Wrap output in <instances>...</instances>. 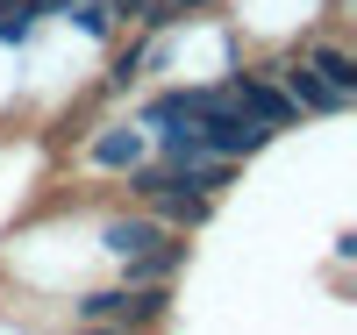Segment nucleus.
<instances>
[{
  "label": "nucleus",
  "mask_w": 357,
  "mask_h": 335,
  "mask_svg": "<svg viewBox=\"0 0 357 335\" xmlns=\"http://www.w3.org/2000/svg\"><path fill=\"white\" fill-rule=\"evenodd\" d=\"M65 15H72V29H79L86 43H114V36H122V29H114V15L100 8V0H72Z\"/></svg>",
  "instance_id": "nucleus-7"
},
{
  "label": "nucleus",
  "mask_w": 357,
  "mask_h": 335,
  "mask_svg": "<svg viewBox=\"0 0 357 335\" xmlns=\"http://www.w3.org/2000/svg\"><path fill=\"white\" fill-rule=\"evenodd\" d=\"M264 72H272V79L286 86V93H293V107H301L307 121H336V114H350V107H357L350 93H336V86L321 79V72L307 65V57H293V50H279V57H264Z\"/></svg>",
  "instance_id": "nucleus-2"
},
{
  "label": "nucleus",
  "mask_w": 357,
  "mask_h": 335,
  "mask_svg": "<svg viewBox=\"0 0 357 335\" xmlns=\"http://www.w3.org/2000/svg\"><path fill=\"white\" fill-rule=\"evenodd\" d=\"M215 207H222V193H200V186H172V193H158V200H151V215H158L165 228H178V235H200L207 221H215Z\"/></svg>",
  "instance_id": "nucleus-6"
},
{
  "label": "nucleus",
  "mask_w": 357,
  "mask_h": 335,
  "mask_svg": "<svg viewBox=\"0 0 357 335\" xmlns=\"http://www.w3.org/2000/svg\"><path fill=\"white\" fill-rule=\"evenodd\" d=\"M172 235H178V228H165L151 207H129V200H122V215L100 221V257H107L114 271H129V264H143V257H158Z\"/></svg>",
  "instance_id": "nucleus-1"
},
{
  "label": "nucleus",
  "mask_w": 357,
  "mask_h": 335,
  "mask_svg": "<svg viewBox=\"0 0 357 335\" xmlns=\"http://www.w3.org/2000/svg\"><path fill=\"white\" fill-rule=\"evenodd\" d=\"M36 29H43V22L29 15L22 0H0V43H29V36H36Z\"/></svg>",
  "instance_id": "nucleus-8"
},
{
  "label": "nucleus",
  "mask_w": 357,
  "mask_h": 335,
  "mask_svg": "<svg viewBox=\"0 0 357 335\" xmlns=\"http://www.w3.org/2000/svg\"><path fill=\"white\" fill-rule=\"evenodd\" d=\"M100 8L114 15V29H136V15H143V0H100Z\"/></svg>",
  "instance_id": "nucleus-9"
},
{
  "label": "nucleus",
  "mask_w": 357,
  "mask_h": 335,
  "mask_svg": "<svg viewBox=\"0 0 357 335\" xmlns=\"http://www.w3.org/2000/svg\"><path fill=\"white\" fill-rule=\"evenodd\" d=\"M293 57H307V65L329 79L336 93H350V100H357V50H350L343 36H329V29H307V36L293 43Z\"/></svg>",
  "instance_id": "nucleus-5"
},
{
  "label": "nucleus",
  "mask_w": 357,
  "mask_h": 335,
  "mask_svg": "<svg viewBox=\"0 0 357 335\" xmlns=\"http://www.w3.org/2000/svg\"><path fill=\"white\" fill-rule=\"evenodd\" d=\"M79 143H86V150H79V157H86V171H100V178H122L136 157H151V129H143L136 114L100 121V129H86Z\"/></svg>",
  "instance_id": "nucleus-3"
},
{
  "label": "nucleus",
  "mask_w": 357,
  "mask_h": 335,
  "mask_svg": "<svg viewBox=\"0 0 357 335\" xmlns=\"http://www.w3.org/2000/svg\"><path fill=\"white\" fill-rule=\"evenodd\" d=\"M65 335H136V328H114V321H72Z\"/></svg>",
  "instance_id": "nucleus-10"
},
{
  "label": "nucleus",
  "mask_w": 357,
  "mask_h": 335,
  "mask_svg": "<svg viewBox=\"0 0 357 335\" xmlns=\"http://www.w3.org/2000/svg\"><path fill=\"white\" fill-rule=\"evenodd\" d=\"M22 8H29V15H36V22H50V15H65V8H72V0H22Z\"/></svg>",
  "instance_id": "nucleus-11"
},
{
  "label": "nucleus",
  "mask_w": 357,
  "mask_h": 335,
  "mask_svg": "<svg viewBox=\"0 0 357 335\" xmlns=\"http://www.w3.org/2000/svg\"><path fill=\"white\" fill-rule=\"evenodd\" d=\"M143 79H151V29H122V36L107 43V65H100L93 100H129Z\"/></svg>",
  "instance_id": "nucleus-4"
}]
</instances>
